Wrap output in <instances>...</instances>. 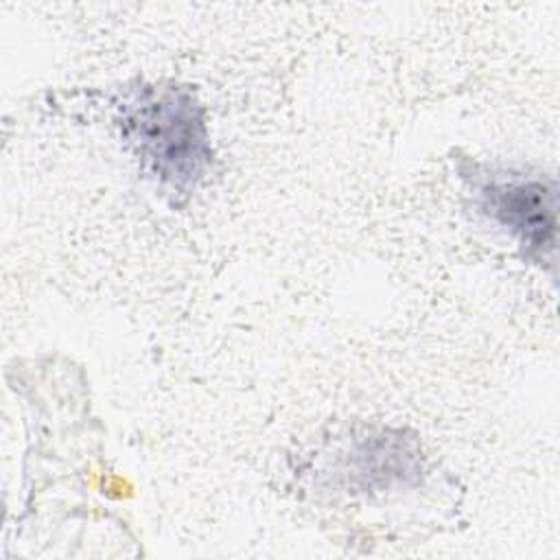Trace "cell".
<instances>
[{
  "label": "cell",
  "mask_w": 560,
  "mask_h": 560,
  "mask_svg": "<svg viewBox=\"0 0 560 560\" xmlns=\"http://www.w3.org/2000/svg\"><path fill=\"white\" fill-rule=\"evenodd\" d=\"M118 127L142 166L177 192L190 190L210 166L203 109L175 83L142 85L120 105Z\"/></svg>",
  "instance_id": "cell-1"
},
{
  "label": "cell",
  "mask_w": 560,
  "mask_h": 560,
  "mask_svg": "<svg viewBox=\"0 0 560 560\" xmlns=\"http://www.w3.org/2000/svg\"><path fill=\"white\" fill-rule=\"evenodd\" d=\"M475 186L481 212L510 230L527 254L538 258L556 254V182L518 173H488Z\"/></svg>",
  "instance_id": "cell-2"
}]
</instances>
